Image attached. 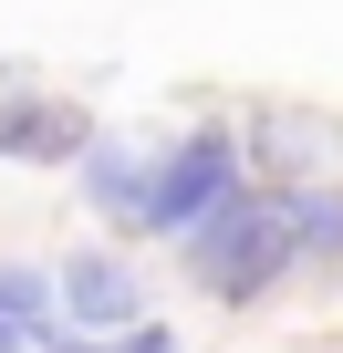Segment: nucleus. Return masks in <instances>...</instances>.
I'll list each match as a JSON object with an SVG mask.
<instances>
[{
	"mask_svg": "<svg viewBox=\"0 0 343 353\" xmlns=\"http://www.w3.org/2000/svg\"><path fill=\"white\" fill-rule=\"evenodd\" d=\"M0 322L32 343V332L52 322V270H32V260H0Z\"/></svg>",
	"mask_w": 343,
	"mask_h": 353,
	"instance_id": "nucleus-8",
	"label": "nucleus"
},
{
	"mask_svg": "<svg viewBox=\"0 0 343 353\" xmlns=\"http://www.w3.org/2000/svg\"><path fill=\"white\" fill-rule=\"evenodd\" d=\"M146 166H156V156H135L125 135H94L84 166H73V176H84V208L115 219V229H135V208H146Z\"/></svg>",
	"mask_w": 343,
	"mask_h": 353,
	"instance_id": "nucleus-6",
	"label": "nucleus"
},
{
	"mask_svg": "<svg viewBox=\"0 0 343 353\" xmlns=\"http://www.w3.org/2000/svg\"><path fill=\"white\" fill-rule=\"evenodd\" d=\"M239 166H260V188H322V176H343V114L322 104H260L250 135H239Z\"/></svg>",
	"mask_w": 343,
	"mask_h": 353,
	"instance_id": "nucleus-3",
	"label": "nucleus"
},
{
	"mask_svg": "<svg viewBox=\"0 0 343 353\" xmlns=\"http://www.w3.org/2000/svg\"><path fill=\"white\" fill-rule=\"evenodd\" d=\"M291 250H302V270H343V176L291 188Z\"/></svg>",
	"mask_w": 343,
	"mask_h": 353,
	"instance_id": "nucleus-7",
	"label": "nucleus"
},
{
	"mask_svg": "<svg viewBox=\"0 0 343 353\" xmlns=\"http://www.w3.org/2000/svg\"><path fill=\"white\" fill-rule=\"evenodd\" d=\"M104 353H188V343H177V332H166V322H156V312H146V322H135V332H115V343H104Z\"/></svg>",
	"mask_w": 343,
	"mask_h": 353,
	"instance_id": "nucleus-9",
	"label": "nucleus"
},
{
	"mask_svg": "<svg viewBox=\"0 0 343 353\" xmlns=\"http://www.w3.org/2000/svg\"><path fill=\"white\" fill-rule=\"evenodd\" d=\"M250 188V166H239V135L229 125H188L177 145H156L146 166V208H135V239H188L219 198Z\"/></svg>",
	"mask_w": 343,
	"mask_h": 353,
	"instance_id": "nucleus-2",
	"label": "nucleus"
},
{
	"mask_svg": "<svg viewBox=\"0 0 343 353\" xmlns=\"http://www.w3.org/2000/svg\"><path fill=\"white\" fill-rule=\"evenodd\" d=\"M177 260H188V281H198L208 301H229V312L271 301V291L302 270V250H291V198H281V188H239V198H219V208L177 239Z\"/></svg>",
	"mask_w": 343,
	"mask_h": 353,
	"instance_id": "nucleus-1",
	"label": "nucleus"
},
{
	"mask_svg": "<svg viewBox=\"0 0 343 353\" xmlns=\"http://www.w3.org/2000/svg\"><path fill=\"white\" fill-rule=\"evenodd\" d=\"M94 135H104V125H94L73 94H32V83L0 94V156H11V166H84Z\"/></svg>",
	"mask_w": 343,
	"mask_h": 353,
	"instance_id": "nucleus-5",
	"label": "nucleus"
},
{
	"mask_svg": "<svg viewBox=\"0 0 343 353\" xmlns=\"http://www.w3.org/2000/svg\"><path fill=\"white\" fill-rule=\"evenodd\" d=\"M52 312H63V332L115 343V332L146 322V281H135L125 250H63V270H52Z\"/></svg>",
	"mask_w": 343,
	"mask_h": 353,
	"instance_id": "nucleus-4",
	"label": "nucleus"
},
{
	"mask_svg": "<svg viewBox=\"0 0 343 353\" xmlns=\"http://www.w3.org/2000/svg\"><path fill=\"white\" fill-rule=\"evenodd\" d=\"M0 353H32V343H21V332H11V322H0Z\"/></svg>",
	"mask_w": 343,
	"mask_h": 353,
	"instance_id": "nucleus-10",
	"label": "nucleus"
}]
</instances>
